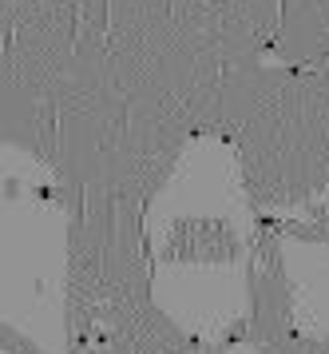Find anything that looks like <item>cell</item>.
<instances>
[{
  "label": "cell",
  "mask_w": 329,
  "mask_h": 354,
  "mask_svg": "<svg viewBox=\"0 0 329 354\" xmlns=\"http://www.w3.org/2000/svg\"><path fill=\"white\" fill-rule=\"evenodd\" d=\"M242 251V239L226 219H175L159 243L163 263H230Z\"/></svg>",
  "instance_id": "cell-1"
}]
</instances>
